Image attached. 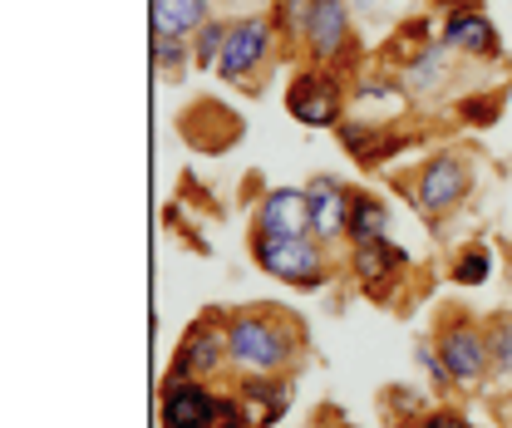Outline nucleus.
<instances>
[{
    "mask_svg": "<svg viewBox=\"0 0 512 428\" xmlns=\"http://www.w3.org/2000/svg\"><path fill=\"white\" fill-rule=\"evenodd\" d=\"M227 340H232V374H296L311 330L291 306L252 301L227 315Z\"/></svg>",
    "mask_w": 512,
    "mask_h": 428,
    "instance_id": "nucleus-1",
    "label": "nucleus"
},
{
    "mask_svg": "<svg viewBox=\"0 0 512 428\" xmlns=\"http://www.w3.org/2000/svg\"><path fill=\"white\" fill-rule=\"evenodd\" d=\"M394 183L409 197V207L439 232L448 217H458L468 207V197L478 187V153L463 148V143H444L424 163H414L409 173H399Z\"/></svg>",
    "mask_w": 512,
    "mask_h": 428,
    "instance_id": "nucleus-2",
    "label": "nucleus"
},
{
    "mask_svg": "<svg viewBox=\"0 0 512 428\" xmlns=\"http://www.w3.org/2000/svg\"><path fill=\"white\" fill-rule=\"evenodd\" d=\"M281 64L291 60L281 50V35H276L271 15H237L232 35H227V50H222V64H217V79L242 89V94H261Z\"/></svg>",
    "mask_w": 512,
    "mask_h": 428,
    "instance_id": "nucleus-3",
    "label": "nucleus"
},
{
    "mask_svg": "<svg viewBox=\"0 0 512 428\" xmlns=\"http://www.w3.org/2000/svg\"><path fill=\"white\" fill-rule=\"evenodd\" d=\"M434 350L444 355L448 374L458 389H483L493 379V360H488V330L483 320L468 306H444L434 315V330H429Z\"/></svg>",
    "mask_w": 512,
    "mask_h": 428,
    "instance_id": "nucleus-4",
    "label": "nucleus"
},
{
    "mask_svg": "<svg viewBox=\"0 0 512 428\" xmlns=\"http://www.w3.org/2000/svg\"><path fill=\"white\" fill-rule=\"evenodd\" d=\"M252 261L291 291H325L335 281L330 246L316 237H247Z\"/></svg>",
    "mask_w": 512,
    "mask_h": 428,
    "instance_id": "nucleus-5",
    "label": "nucleus"
},
{
    "mask_svg": "<svg viewBox=\"0 0 512 428\" xmlns=\"http://www.w3.org/2000/svg\"><path fill=\"white\" fill-rule=\"evenodd\" d=\"M350 84L355 74H340L325 64H296L286 79V114L306 128H335L350 114Z\"/></svg>",
    "mask_w": 512,
    "mask_h": 428,
    "instance_id": "nucleus-6",
    "label": "nucleus"
},
{
    "mask_svg": "<svg viewBox=\"0 0 512 428\" xmlns=\"http://www.w3.org/2000/svg\"><path fill=\"white\" fill-rule=\"evenodd\" d=\"M227 306H207L178 340L173 360H168V379H217L232 374V340H227Z\"/></svg>",
    "mask_w": 512,
    "mask_h": 428,
    "instance_id": "nucleus-7",
    "label": "nucleus"
},
{
    "mask_svg": "<svg viewBox=\"0 0 512 428\" xmlns=\"http://www.w3.org/2000/svg\"><path fill=\"white\" fill-rule=\"evenodd\" d=\"M301 64H325V69H340V74H360L365 50H360V35L350 25L345 0H316L311 5V30H306Z\"/></svg>",
    "mask_w": 512,
    "mask_h": 428,
    "instance_id": "nucleus-8",
    "label": "nucleus"
},
{
    "mask_svg": "<svg viewBox=\"0 0 512 428\" xmlns=\"http://www.w3.org/2000/svg\"><path fill=\"white\" fill-rule=\"evenodd\" d=\"M409 251L399 242H365V246H350L345 256V271L355 281V291L375 306H399V291L409 286Z\"/></svg>",
    "mask_w": 512,
    "mask_h": 428,
    "instance_id": "nucleus-9",
    "label": "nucleus"
},
{
    "mask_svg": "<svg viewBox=\"0 0 512 428\" xmlns=\"http://www.w3.org/2000/svg\"><path fill=\"white\" fill-rule=\"evenodd\" d=\"M439 40L463 60H503V30L483 10V0H453L439 10Z\"/></svg>",
    "mask_w": 512,
    "mask_h": 428,
    "instance_id": "nucleus-10",
    "label": "nucleus"
},
{
    "mask_svg": "<svg viewBox=\"0 0 512 428\" xmlns=\"http://www.w3.org/2000/svg\"><path fill=\"white\" fill-rule=\"evenodd\" d=\"M242 133H247L242 114L232 104H217V99H192L188 109L178 114V138L188 143L192 153H207V158L232 153L242 143Z\"/></svg>",
    "mask_w": 512,
    "mask_h": 428,
    "instance_id": "nucleus-11",
    "label": "nucleus"
},
{
    "mask_svg": "<svg viewBox=\"0 0 512 428\" xmlns=\"http://www.w3.org/2000/svg\"><path fill=\"white\" fill-rule=\"evenodd\" d=\"M217 384L212 379H168L158 384V428H212Z\"/></svg>",
    "mask_w": 512,
    "mask_h": 428,
    "instance_id": "nucleus-12",
    "label": "nucleus"
},
{
    "mask_svg": "<svg viewBox=\"0 0 512 428\" xmlns=\"http://www.w3.org/2000/svg\"><path fill=\"white\" fill-rule=\"evenodd\" d=\"M306 202H311V237L325 242L330 251L335 246H350V202H355V187L330 178V173H316L306 183Z\"/></svg>",
    "mask_w": 512,
    "mask_h": 428,
    "instance_id": "nucleus-13",
    "label": "nucleus"
},
{
    "mask_svg": "<svg viewBox=\"0 0 512 428\" xmlns=\"http://www.w3.org/2000/svg\"><path fill=\"white\" fill-rule=\"evenodd\" d=\"M247 237H311V202L306 187H266L252 212Z\"/></svg>",
    "mask_w": 512,
    "mask_h": 428,
    "instance_id": "nucleus-14",
    "label": "nucleus"
},
{
    "mask_svg": "<svg viewBox=\"0 0 512 428\" xmlns=\"http://www.w3.org/2000/svg\"><path fill=\"white\" fill-rule=\"evenodd\" d=\"M232 389L247 399L252 428H276L286 414H291L296 379H291V374H232Z\"/></svg>",
    "mask_w": 512,
    "mask_h": 428,
    "instance_id": "nucleus-15",
    "label": "nucleus"
},
{
    "mask_svg": "<svg viewBox=\"0 0 512 428\" xmlns=\"http://www.w3.org/2000/svg\"><path fill=\"white\" fill-rule=\"evenodd\" d=\"M458 60L463 55H453L444 40L439 45H429L419 60H409L399 69V84H404V94L409 99H419V104H429V99H439L453 89V74H458Z\"/></svg>",
    "mask_w": 512,
    "mask_h": 428,
    "instance_id": "nucleus-16",
    "label": "nucleus"
},
{
    "mask_svg": "<svg viewBox=\"0 0 512 428\" xmlns=\"http://www.w3.org/2000/svg\"><path fill=\"white\" fill-rule=\"evenodd\" d=\"M148 20L158 40H192L212 20V0H153Z\"/></svg>",
    "mask_w": 512,
    "mask_h": 428,
    "instance_id": "nucleus-17",
    "label": "nucleus"
},
{
    "mask_svg": "<svg viewBox=\"0 0 512 428\" xmlns=\"http://www.w3.org/2000/svg\"><path fill=\"white\" fill-rule=\"evenodd\" d=\"M389 237V202L370 187H355V202H350V246L365 242H384Z\"/></svg>",
    "mask_w": 512,
    "mask_h": 428,
    "instance_id": "nucleus-18",
    "label": "nucleus"
},
{
    "mask_svg": "<svg viewBox=\"0 0 512 428\" xmlns=\"http://www.w3.org/2000/svg\"><path fill=\"white\" fill-rule=\"evenodd\" d=\"M429 45H439V25L434 20H404V25H394V35L380 45V60L404 69L409 60H419Z\"/></svg>",
    "mask_w": 512,
    "mask_h": 428,
    "instance_id": "nucleus-19",
    "label": "nucleus"
},
{
    "mask_svg": "<svg viewBox=\"0 0 512 428\" xmlns=\"http://www.w3.org/2000/svg\"><path fill=\"white\" fill-rule=\"evenodd\" d=\"M311 5H316V0H276V5L266 10V15H271V25H276V35H281V50H286V60H301V50H306Z\"/></svg>",
    "mask_w": 512,
    "mask_h": 428,
    "instance_id": "nucleus-20",
    "label": "nucleus"
},
{
    "mask_svg": "<svg viewBox=\"0 0 512 428\" xmlns=\"http://www.w3.org/2000/svg\"><path fill=\"white\" fill-rule=\"evenodd\" d=\"M488 330V360H493V379L512 389V310H488L483 315Z\"/></svg>",
    "mask_w": 512,
    "mask_h": 428,
    "instance_id": "nucleus-21",
    "label": "nucleus"
},
{
    "mask_svg": "<svg viewBox=\"0 0 512 428\" xmlns=\"http://www.w3.org/2000/svg\"><path fill=\"white\" fill-rule=\"evenodd\" d=\"M493 266H498V261H493V246L468 242L448 256V281H453V286H483V281L493 276Z\"/></svg>",
    "mask_w": 512,
    "mask_h": 428,
    "instance_id": "nucleus-22",
    "label": "nucleus"
},
{
    "mask_svg": "<svg viewBox=\"0 0 512 428\" xmlns=\"http://www.w3.org/2000/svg\"><path fill=\"white\" fill-rule=\"evenodd\" d=\"M503 109H508V89H478V94H463L458 104H453V119L468 123V128H493V123L503 119Z\"/></svg>",
    "mask_w": 512,
    "mask_h": 428,
    "instance_id": "nucleus-23",
    "label": "nucleus"
},
{
    "mask_svg": "<svg viewBox=\"0 0 512 428\" xmlns=\"http://www.w3.org/2000/svg\"><path fill=\"white\" fill-rule=\"evenodd\" d=\"M227 35H232V20L212 15V20L192 35V64H197V69H217V64H222V50H227Z\"/></svg>",
    "mask_w": 512,
    "mask_h": 428,
    "instance_id": "nucleus-24",
    "label": "nucleus"
},
{
    "mask_svg": "<svg viewBox=\"0 0 512 428\" xmlns=\"http://www.w3.org/2000/svg\"><path fill=\"white\" fill-rule=\"evenodd\" d=\"M188 69H197V64H192V40H158V35H153V74H158V79L178 84Z\"/></svg>",
    "mask_w": 512,
    "mask_h": 428,
    "instance_id": "nucleus-25",
    "label": "nucleus"
},
{
    "mask_svg": "<svg viewBox=\"0 0 512 428\" xmlns=\"http://www.w3.org/2000/svg\"><path fill=\"white\" fill-rule=\"evenodd\" d=\"M394 428H473V424H468V414H458L453 404H424V409L394 419Z\"/></svg>",
    "mask_w": 512,
    "mask_h": 428,
    "instance_id": "nucleus-26",
    "label": "nucleus"
},
{
    "mask_svg": "<svg viewBox=\"0 0 512 428\" xmlns=\"http://www.w3.org/2000/svg\"><path fill=\"white\" fill-rule=\"evenodd\" d=\"M414 360H419V369L429 374V384H434V394H439V399L458 394V384H453V374H448L444 355L434 350V340H414Z\"/></svg>",
    "mask_w": 512,
    "mask_h": 428,
    "instance_id": "nucleus-27",
    "label": "nucleus"
},
{
    "mask_svg": "<svg viewBox=\"0 0 512 428\" xmlns=\"http://www.w3.org/2000/svg\"><path fill=\"white\" fill-rule=\"evenodd\" d=\"M212 428H252V409L237 389H217V424Z\"/></svg>",
    "mask_w": 512,
    "mask_h": 428,
    "instance_id": "nucleus-28",
    "label": "nucleus"
},
{
    "mask_svg": "<svg viewBox=\"0 0 512 428\" xmlns=\"http://www.w3.org/2000/svg\"><path fill=\"white\" fill-rule=\"evenodd\" d=\"M429 5H434V10H444V5H453V0H429Z\"/></svg>",
    "mask_w": 512,
    "mask_h": 428,
    "instance_id": "nucleus-29",
    "label": "nucleus"
}]
</instances>
